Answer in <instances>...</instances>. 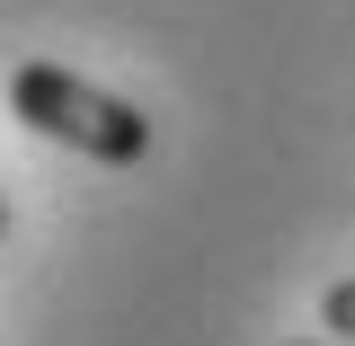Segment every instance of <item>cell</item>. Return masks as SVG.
Listing matches in <instances>:
<instances>
[{"label":"cell","instance_id":"obj_1","mask_svg":"<svg viewBox=\"0 0 355 346\" xmlns=\"http://www.w3.org/2000/svg\"><path fill=\"white\" fill-rule=\"evenodd\" d=\"M9 116L27 133H44V142H71L80 160H107V169L151 151V116L107 98V89H89V80H71L62 62H18L9 71Z\"/></svg>","mask_w":355,"mask_h":346},{"label":"cell","instance_id":"obj_2","mask_svg":"<svg viewBox=\"0 0 355 346\" xmlns=\"http://www.w3.org/2000/svg\"><path fill=\"white\" fill-rule=\"evenodd\" d=\"M320 320H329L338 338H355V275H347V284H329V302H320Z\"/></svg>","mask_w":355,"mask_h":346},{"label":"cell","instance_id":"obj_3","mask_svg":"<svg viewBox=\"0 0 355 346\" xmlns=\"http://www.w3.org/2000/svg\"><path fill=\"white\" fill-rule=\"evenodd\" d=\"M311 346H355V338H311Z\"/></svg>","mask_w":355,"mask_h":346},{"label":"cell","instance_id":"obj_4","mask_svg":"<svg viewBox=\"0 0 355 346\" xmlns=\"http://www.w3.org/2000/svg\"><path fill=\"white\" fill-rule=\"evenodd\" d=\"M0 231H9V205H0Z\"/></svg>","mask_w":355,"mask_h":346}]
</instances>
